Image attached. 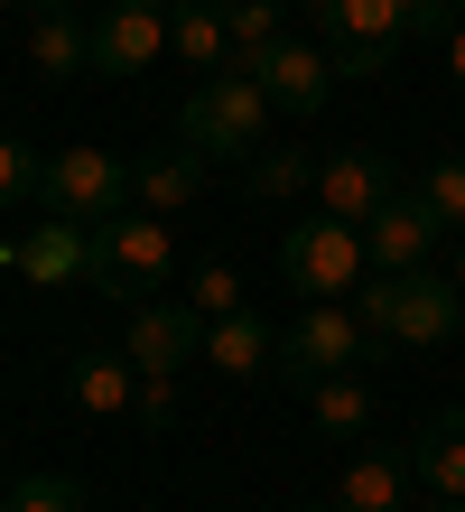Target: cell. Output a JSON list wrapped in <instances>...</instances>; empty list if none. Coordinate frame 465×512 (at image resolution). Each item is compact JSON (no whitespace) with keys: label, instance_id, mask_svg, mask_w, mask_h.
Listing matches in <instances>:
<instances>
[{"label":"cell","instance_id":"obj_8","mask_svg":"<svg viewBox=\"0 0 465 512\" xmlns=\"http://www.w3.org/2000/svg\"><path fill=\"white\" fill-rule=\"evenodd\" d=\"M447 215L428 205V187L419 196H391V205H372V224H363V252H372V270H419L428 252L447 243Z\"/></svg>","mask_w":465,"mask_h":512},{"label":"cell","instance_id":"obj_33","mask_svg":"<svg viewBox=\"0 0 465 512\" xmlns=\"http://www.w3.org/2000/svg\"><path fill=\"white\" fill-rule=\"evenodd\" d=\"M456 289H465V252H456Z\"/></svg>","mask_w":465,"mask_h":512},{"label":"cell","instance_id":"obj_29","mask_svg":"<svg viewBox=\"0 0 465 512\" xmlns=\"http://www.w3.org/2000/svg\"><path fill=\"white\" fill-rule=\"evenodd\" d=\"M419 512H465V494H428V503H419Z\"/></svg>","mask_w":465,"mask_h":512},{"label":"cell","instance_id":"obj_26","mask_svg":"<svg viewBox=\"0 0 465 512\" xmlns=\"http://www.w3.org/2000/svg\"><path fill=\"white\" fill-rule=\"evenodd\" d=\"M10 512H84V485L75 475H28V485L10 494Z\"/></svg>","mask_w":465,"mask_h":512},{"label":"cell","instance_id":"obj_9","mask_svg":"<svg viewBox=\"0 0 465 512\" xmlns=\"http://www.w3.org/2000/svg\"><path fill=\"white\" fill-rule=\"evenodd\" d=\"M196 345H205V317L186 308V298H140V308H131V336H121V354H131L140 373H168V382L196 364Z\"/></svg>","mask_w":465,"mask_h":512},{"label":"cell","instance_id":"obj_14","mask_svg":"<svg viewBox=\"0 0 465 512\" xmlns=\"http://www.w3.org/2000/svg\"><path fill=\"white\" fill-rule=\"evenodd\" d=\"M410 466H419L428 494H465V401L410 429Z\"/></svg>","mask_w":465,"mask_h":512},{"label":"cell","instance_id":"obj_35","mask_svg":"<svg viewBox=\"0 0 465 512\" xmlns=\"http://www.w3.org/2000/svg\"><path fill=\"white\" fill-rule=\"evenodd\" d=\"M456 10H465V0H456Z\"/></svg>","mask_w":465,"mask_h":512},{"label":"cell","instance_id":"obj_23","mask_svg":"<svg viewBox=\"0 0 465 512\" xmlns=\"http://www.w3.org/2000/svg\"><path fill=\"white\" fill-rule=\"evenodd\" d=\"M38 187H47V159L28 140H0V224H10V205H38Z\"/></svg>","mask_w":465,"mask_h":512},{"label":"cell","instance_id":"obj_6","mask_svg":"<svg viewBox=\"0 0 465 512\" xmlns=\"http://www.w3.org/2000/svg\"><path fill=\"white\" fill-rule=\"evenodd\" d=\"M131 205H140L131 159H112V149H56V159H47L38 215H66V224H112V215H131Z\"/></svg>","mask_w":465,"mask_h":512},{"label":"cell","instance_id":"obj_15","mask_svg":"<svg viewBox=\"0 0 465 512\" xmlns=\"http://www.w3.org/2000/svg\"><path fill=\"white\" fill-rule=\"evenodd\" d=\"M28 66H38L47 84H75L93 66V28L75 10H38V19H28Z\"/></svg>","mask_w":465,"mask_h":512},{"label":"cell","instance_id":"obj_3","mask_svg":"<svg viewBox=\"0 0 465 512\" xmlns=\"http://www.w3.org/2000/svg\"><path fill=\"white\" fill-rule=\"evenodd\" d=\"M168 270H177V243H168V215H149V205H131V215H112V224H93V270L84 280L103 289V298H159L168 289Z\"/></svg>","mask_w":465,"mask_h":512},{"label":"cell","instance_id":"obj_32","mask_svg":"<svg viewBox=\"0 0 465 512\" xmlns=\"http://www.w3.org/2000/svg\"><path fill=\"white\" fill-rule=\"evenodd\" d=\"M298 512H345V503H298Z\"/></svg>","mask_w":465,"mask_h":512},{"label":"cell","instance_id":"obj_28","mask_svg":"<svg viewBox=\"0 0 465 512\" xmlns=\"http://www.w3.org/2000/svg\"><path fill=\"white\" fill-rule=\"evenodd\" d=\"M447 75H456V94H465V28L447 38Z\"/></svg>","mask_w":465,"mask_h":512},{"label":"cell","instance_id":"obj_16","mask_svg":"<svg viewBox=\"0 0 465 512\" xmlns=\"http://www.w3.org/2000/svg\"><path fill=\"white\" fill-rule=\"evenodd\" d=\"M168 47L186 56V75H224V66H233L224 0H177V10H168Z\"/></svg>","mask_w":465,"mask_h":512},{"label":"cell","instance_id":"obj_17","mask_svg":"<svg viewBox=\"0 0 465 512\" xmlns=\"http://www.w3.org/2000/svg\"><path fill=\"white\" fill-rule=\"evenodd\" d=\"M131 187H140V205H149V215H177V205H196V187H205V159H196V149H149V159L131 168Z\"/></svg>","mask_w":465,"mask_h":512},{"label":"cell","instance_id":"obj_19","mask_svg":"<svg viewBox=\"0 0 465 512\" xmlns=\"http://www.w3.org/2000/svg\"><path fill=\"white\" fill-rule=\"evenodd\" d=\"M66 391H75V401L84 410H131L140 401V364H131V354H75V364H66Z\"/></svg>","mask_w":465,"mask_h":512},{"label":"cell","instance_id":"obj_27","mask_svg":"<svg viewBox=\"0 0 465 512\" xmlns=\"http://www.w3.org/2000/svg\"><path fill=\"white\" fill-rule=\"evenodd\" d=\"M140 419H149V429H168V410H177V382L168 373H140V401H131Z\"/></svg>","mask_w":465,"mask_h":512},{"label":"cell","instance_id":"obj_4","mask_svg":"<svg viewBox=\"0 0 465 512\" xmlns=\"http://www.w3.org/2000/svg\"><path fill=\"white\" fill-rule=\"evenodd\" d=\"M261 122H270V94L252 75H205L196 94H186V112H177V140L196 149V159H252L261 149Z\"/></svg>","mask_w":465,"mask_h":512},{"label":"cell","instance_id":"obj_22","mask_svg":"<svg viewBox=\"0 0 465 512\" xmlns=\"http://www.w3.org/2000/svg\"><path fill=\"white\" fill-rule=\"evenodd\" d=\"M307 410H317L326 438H363V429H372V391H363L354 373H326L317 391H307Z\"/></svg>","mask_w":465,"mask_h":512},{"label":"cell","instance_id":"obj_18","mask_svg":"<svg viewBox=\"0 0 465 512\" xmlns=\"http://www.w3.org/2000/svg\"><path fill=\"white\" fill-rule=\"evenodd\" d=\"M205 354H214V373H233V382H252L270 354H279V336L252 317V308H233V317H214L205 326Z\"/></svg>","mask_w":465,"mask_h":512},{"label":"cell","instance_id":"obj_12","mask_svg":"<svg viewBox=\"0 0 465 512\" xmlns=\"http://www.w3.org/2000/svg\"><path fill=\"white\" fill-rule=\"evenodd\" d=\"M159 47H168V19L159 10H121V0H112V10L93 19V66H103V75H140Z\"/></svg>","mask_w":465,"mask_h":512},{"label":"cell","instance_id":"obj_21","mask_svg":"<svg viewBox=\"0 0 465 512\" xmlns=\"http://www.w3.org/2000/svg\"><path fill=\"white\" fill-rule=\"evenodd\" d=\"M224 38H233V75H252L261 56L289 38V28H279V0H224Z\"/></svg>","mask_w":465,"mask_h":512},{"label":"cell","instance_id":"obj_10","mask_svg":"<svg viewBox=\"0 0 465 512\" xmlns=\"http://www.w3.org/2000/svg\"><path fill=\"white\" fill-rule=\"evenodd\" d=\"M252 84L270 94V112H289V122H317L326 94H335V56H326V47H307V38H279L261 66H252Z\"/></svg>","mask_w":465,"mask_h":512},{"label":"cell","instance_id":"obj_30","mask_svg":"<svg viewBox=\"0 0 465 512\" xmlns=\"http://www.w3.org/2000/svg\"><path fill=\"white\" fill-rule=\"evenodd\" d=\"M19 10H28V19H38V10H75V0H19Z\"/></svg>","mask_w":465,"mask_h":512},{"label":"cell","instance_id":"obj_7","mask_svg":"<svg viewBox=\"0 0 465 512\" xmlns=\"http://www.w3.org/2000/svg\"><path fill=\"white\" fill-rule=\"evenodd\" d=\"M317 196H326V215L372 224V205H391V196H400V168H391V149H372V140L326 149V159H317Z\"/></svg>","mask_w":465,"mask_h":512},{"label":"cell","instance_id":"obj_24","mask_svg":"<svg viewBox=\"0 0 465 512\" xmlns=\"http://www.w3.org/2000/svg\"><path fill=\"white\" fill-rule=\"evenodd\" d=\"M186 308H196L205 326H214V317H233V308H242V270H233V261H196V280H186Z\"/></svg>","mask_w":465,"mask_h":512},{"label":"cell","instance_id":"obj_13","mask_svg":"<svg viewBox=\"0 0 465 512\" xmlns=\"http://www.w3.org/2000/svg\"><path fill=\"white\" fill-rule=\"evenodd\" d=\"M410 447H363V457L345 466V494H335V503H345V512H410Z\"/></svg>","mask_w":465,"mask_h":512},{"label":"cell","instance_id":"obj_1","mask_svg":"<svg viewBox=\"0 0 465 512\" xmlns=\"http://www.w3.org/2000/svg\"><path fill=\"white\" fill-rule=\"evenodd\" d=\"M354 317L391 345H447L456 317H465V289L438 280V270H372L354 289Z\"/></svg>","mask_w":465,"mask_h":512},{"label":"cell","instance_id":"obj_31","mask_svg":"<svg viewBox=\"0 0 465 512\" xmlns=\"http://www.w3.org/2000/svg\"><path fill=\"white\" fill-rule=\"evenodd\" d=\"M121 10H159V19H168V10H177V0H121Z\"/></svg>","mask_w":465,"mask_h":512},{"label":"cell","instance_id":"obj_25","mask_svg":"<svg viewBox=\"0 0 465 512\" xmlns=\"http://www.w3.org/2000/svg\"><path fill=\"white\" fill-rule=\"evenodd\" d=\"M419 187H428V205H438V215L465 233V149H447V159H428V177H419Z\"/></svg>","mask_w":465,"mask_h":512},{"label":"cell","instance_id":"obj_20","mask_svg":"<svg viewBox=\"0 0 465 512\" xmlns=\"http://www.w3.org/2000/svg\"><path fill=\"white\" fill-rule=\"evenodd\" d=\"M242 187H252L261 205H289L298 187H317V159H307V149H252V159H242Z\"/></svg>","mask_w":465,"mask_h":512},{"label":"cell","instance_id":"obj_11","mask_svg":"<svg viewBox=\"0 0 465 512\" xmlns=\"http://www.w3.org/2000/svg\"><path fill=\"white\" fill-rule=\"evenodd\" d=\"M0 261L10 270H28L38 289H66V280H84L93 270V224H66V215H47L28 243H0Z\"/></svg>","mask_w":465,"mask_h":512},{"label":"cell","instance_id":"obj_5","mask_svg":"<svg viewBox=\"0 0 465 512\" xmlns=\"http://www.w3.org/2000/svg\"><path fill=\"white\" fill-rule=\"evenodd\" d=\"M363 270H372L363 224H345V215L289 224V243H279V280H289L298 298H354V289H363Z\"/></svg>","mask_w":465,"mask_h":512},{"label":"cell","instance_id":"obj_2","mask_svg":"<svg viewBox=\"0 0 465 512\" xmlns=\"http://www.w3.org/2000/svg\"><path fill=\"white\" fill-rule=\"evenodd\" d=\"M391 336H372V326L345 308V298H307L298 326L279 336V382L289 391H317L326 373H354V364H382Z\"/></svg>","mask_w":465,"mask_h":512},{"label":"cell","instance_id":"obj_34","mask_svg":"<svg viewBox=\"0 0 465 512\" xmlns=\"http://www.w3.org/2000/svg\"><path fill=\"white\" fill-rule=\"evenodd\" d=\"M0 512H10V494H0Z\"/></svg>","mask_w":465,"mask_h":512}]
</instances>
